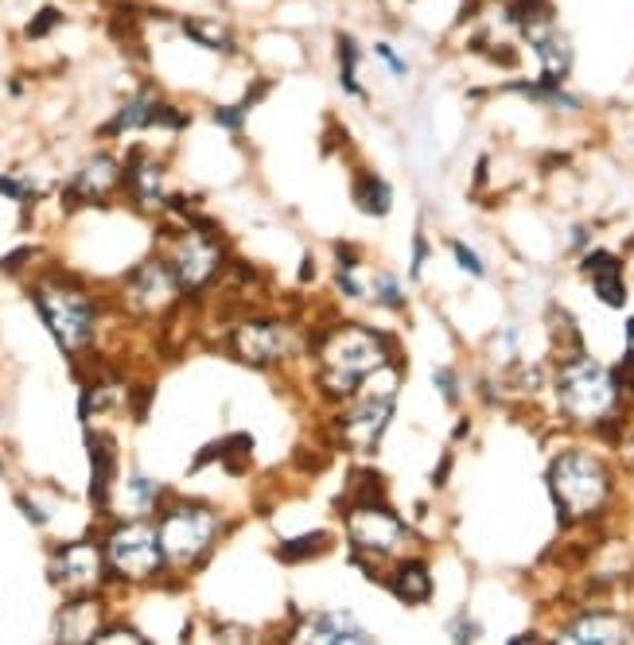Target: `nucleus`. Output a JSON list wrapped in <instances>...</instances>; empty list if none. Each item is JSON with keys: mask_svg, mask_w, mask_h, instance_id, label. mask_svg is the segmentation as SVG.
<instances>
[{"mask_svg": "<svg viewBox=\"0 0 634 645\" xmlns=\"http://www.w3.org/2000/svg\"><path fill=\"white\" fill-rule=\"evenodd\" d=\"M63 28V8L56 4H43L40 12L32 16V20L24 23V39H32V43H40V39H48L51 31Z\"/></svg>", "mask_w": 634, "mask_h": 645, "instance_id": "29", "label": "nucleus"}, {"mask_svg": "<svg viewBox=\"0 0 634 645\" xmlns=\"http://www.w3.org/2000/svg\"><path fill=\"white\" fill-rule=\"evenodd\" d=\"M125 191L141 210L168 206V163L152 155L149 148H133L125 160Z\"/></svg>", "mask_w": 634, "mask_h": 645, "instance_id": "14", "label": "nucleus"}, {"mask_svg": "<svg viewBox=\"0 0 634 645\" xmlns=\"http://www.w3.org/2000/svg\"><path fill=\"white\" fill-rule=\"evenodd\" d=\"M102 626H105V603H102V591H94V595H67V603L56 611L51 634L59 642H98Z\"/></svg>", "mask_w": 634, "mask_h": 645, "instance_id": "15", "label": "nucleus"}, {"mask_svg": "<svg viewBox=\"0 0 634 645\" xmlns=\"http://www.w3.org/2000/svg\"><path fill=\"white\" fill-rule=\"evenodd\" d=\"M304 350V334L296 326H289L284 319H265L253 315L242 319V323L230 326V354L238 362L253 365V370H273V365H284Z\"/></svg>", "mask_w": 634, "mask_h": 645, "instance_id": "10", "label": "nucleus"}, {"mask_svg": "<svg viewBox=\"0 0 634 645\" xmlns=\"http://www.w3.org/2000/svg\"><path fill=\"white\" fill-rule=\"evenodd\" d=\"M382 583L390 587V595L405 606H421L436 595V583H432V567L421 556H401L393 564H385Z\"/></svg>", "mask_w": 634, "mask_h": 645, "instance_id": "19", "label": "nucleus"}, {"mask_svg": "<svg viewBox=\"0 0 634 645\" xmlns=\"http://www.w3.org/2000/svg\"><path fill=\"white\" fill-rule=\"evenodd\" d=\"M164 261L172 264V272L180 276L183 295H199L227 272V249L219 238L203 230V222L195 218V225L168 233L164 241Z\"/></svg>", "mask_w": 634, "mask_h": 645, "instance_id": "9", "label": "nucleus"}, {"mask_svg": "<svg viewBox=\"0 0 634 645\" xmlns=\"http://www.w3.org/2000/svg\"><path fill=\"white\" fill-rule=\"evenodd\" d=\"M331 284L343 300H370L374 280H366V264L351 245H335V269H331Z\"/></svg>", "mask_w": 634, "mask_h": 645, "instance_id": "23", "label": "nucleus"}, {"mask_svg": "<svg viewBox=\"0 0 634 645\" xmlns=\"http://www.w3.org/2000/svg\"><path fill=\"white\" fill-rule=\"evenodd\" d=\"M183 36L195 47H203V51L238 54V31H234V23L222 20V16H188V20H183Z\"/></svg>", "mask_w": 634, "mask_h": 645, "instance_id": "21", "label": "nucleus"}, {"mask_svg": "<svg viewBox=\"0 0 634 645\" xmlns=\"http://www.w3.org/2000/svg\"><path fill=\"white\" fill-rule=\"evenodd\" d=\"M118 191H125V163L110 152H98L71 175V183H67V191H63V206L67 210L102 206V202H110Z\"/></svg>", "mask_w": 634, "mask_h": 645, "instance_id": "13", "label": "nucleus"}, {"mask_svg": "<svg viewBox=\"0 0 634 645\" xmlns=\"http://www.w3.org/2000/svg\"><path fill=\"white\" fill-rule=\"evenodd\" d=\"M397 370H382L374 381L359 389L351 401H343L346 409L335 420V435L351 455H374L378 443L385 440L393 424V412H397Z\"/></svg>", "mask_w": 634, "mask_h": 645, "instance_id": "7", "label": "nucleus"}, {"mask_svg": "<svg viewBox=\"0 0 634 645\" xmlns=\"http://www.w3.org/2000/svg\"><path fill=\"white\" fill-rule=\"evenodd\" d=\"M370 54H374V59L385 67V74H393V78H397V82H405V78L413 74V67H409V59L397 51V47L390 43V39H378V43L370 47Z\"/></svg>", "mask_w": 634, "mask_h": 645, "instance_id": "30", "label": "nucleus"}, {"mask_svg": "<svg viewBox=\"0 0 634 645\" xmlns=\"http://www.w3.org/2000/svg\"><path fill=\"white\" fill-rule=\"evenodd\" d=\"M432 385L440 389L444 404H460L463 401V381H460V373H455L452 365H436V370H432Z\"/></svg>", "mask_w": 634, "mask_h": 645, "instance_id": "33", "label": "nucleus"}, {"mask_svg": "<svg viewBox=\"0 0 634 645\" xmlns=\"http://www.w3.org/2000/svg\"><path fill=\"white\" fill-rule=\"evenodd\" d=\"M370 300L385 311H405V288L393 276L390 269H374V288H370Z\"/></svg>", "mask_w": 634, "mask_h": 645, "instance_id": "28", "label": "nucleus"}, {"mask_svg": "<svg viewBox=\"0 0 634 645\" xmlns=\"http://www.w3.org/2000/svg\"><path fill=\"white\" fill-rule=\"evenodd\" d=\"M102 552L110 564V580L118 583H157L168 572L160 528L152 517H113L102 536Z\"/></svg>", "mask_w": 634, "mask_h": 645, "instance_id": "8", "label": "nucleus"}, {"mask_svg": "<svg viewBox=\"0 0 634 645\" xmlns=\"http://www.w3.org/2000/svg\"><path fill=\"white\" fill-rule=\"evenodd\" d=\"M48 580L56 583L63 595H94L110 580V564H105L102 541H71L59 544L48 560Z\"/></svg>", "mask_w": 634, "mask_h": 645, "instance_id": "11", "label": "nucleus"}, {"mask_svg": "<svg viewBox=\"0 0 634 645\" xmlns=\"http://www.w3.org/2000/svg\"><path fill=\"white\" fill-rule=\"evenodd\" d=\"M447 253L455 256V264H460L467 276H475V280H483L486 276V264H483V256L475 253V249L467 245V241H460V238H452L447 241Z\"/></svg>", "mask_w": 634, "mask_h": 645, "instance_id": "32", "label": "nucleus"}, {"mask_svg": "<svg viewBox=\"0 0 634 645\" xmlns=\"http://www.w3.org/2000/svg\"><path fill=\"white\" fill-rule=\"evenodd\" d=\"M549 497L561 517V525H587L603 517L615 497V471L592 447H564L549 458Z\"/></svg>", "mask_w": 634, "mask_h": 645, "instance_id": "2", "label": "nucleus"}, {"mask_svg": "<svg viewBox=\"0 0 634 645\" xmlns=\"http://www.w3.org/2000/svg\"><path fill=\"white\" fill-rule=\"evenodd\" d=\"M0 194L12 202H32L36 199V187L20 175H0Z\"/></svg>", "mask_w": 634, "mask_h": 645, "instance_id": "36", "label": "nucleus"}, {"mask_svg": "<svg viewBox=\"0 0 634 645\" xmlns=\"http://www.w3.org/2000/svg\"><path fill=\"white\" fill-rule=\"evenodd\" d=\"M354 206L370 218H385L393 206V187L378 171H359L354 175Z\"/></svg>", "mask_w": 634, "mask_h": 645, "instance_id": "26", "label": "nucleus"}, {"mask_svg": "<svg viewBox=\"0 0 634 645\" xmlns=\"http://www.w3.org/2000/svg\"><path fill=\"white\" fill-rule=\"evenodd\" d=\"M191 124V113L172 101H157V117H152V129H168V132H180Z\"/></svg>", "mask_w": 634, "mask_h": 645, "instance_id": "34", "label": "nucleus"}, {"mask_svg": "<svg viewBox=\"0 0 634 645\" xmlns=\"http://www.w3.org/2000/svg\"><path fill=\"white\" fill-rule=\"evenodd\" d=\"M0 471H4V463H0Z\"/></svg>", "mask_w": 634, "mask_h": 645, "instance_id": "40", "label": "nucleus"}, {"mask_svg": "<svg viewBox=\"0 0 634 645\" xmlns=\"http://www.w3.org/2000/svg\"><path fill=\"white\" fill-rule=\"evenodd\" d=\"M393 339L370 323H331L312 342L315 381L335 404L351 401L366 381L393 365Z\"/></svg>", "mask_w": 634, "mask_h": 645, "instance_id": "1", "label": "nucleus"}, {"mask_svg": "<svg viewBox=\"0 0 634 645\" xmlns=\"http://www.w3.org/2000/svg\"><path fill=\"white\" fill-rule=\"evenodd\" d=\"M250 101H230V105H214L211 109V121L219 124V129H227V132H242L245 129V117H250Z\"/></svg>", "mask_w": 634, "mask_h": 645, "instance_id": "31", "label": "nucleus"}, {"mask_svg": "<svg viewBox=\"0 0 634 645\" xmlns=\"http://www.w3.org/2000/svg\"><path fill=\"white\" fill-rule=\"evenodd\" d=\"M331 541H335V536H331L328 528H315V533L292 536V541H281V548H276V560H284V564H308V560L328 556Z\"/></svg>", "mask_w": 634, "mask_h": 645, "instance_id": "27", "label": "nucleus"}, {"mask_svg": "<svg viewBox=\"0 0 634 645\" xmlns=\"http://www.w3.org/2000/svg\"><path fill=\"white\" fill-rule=\"evenodd\" d=\"M335 78H339V90L346 98H362L366 101V85H362V43L359 36L351 31H335Z\"/></svg>", "mask_w": 634, "mask_h": 645, "instance_id": "22", "label": "nucleus"}, {"mask_svg": "<svg viewBox=\"0 0 634 645\" xmlns=\"http://www.w3.org/2000/svg\"><path fill=\"white\" fill-rule=\"evenodd\" d=\"M424 256H429V241H424V233H416V238H413V264H409V276H413V280H421Z\"/></svg>", "mask_w": 634, "mask_h": 645, "instance_id": "37", "label": "nucleus"}, {"mask_svg": "<svg viewBox=\"0 0 634 645\" xmlns=\"http://www.w3.org/2000/svg\"><path fill=\"white\" fill-rule=\"evenodd\" d=\"M160 548H164L168 572H199L214 556L222 536V517L207 502L195 497H168L160 505Z\"/></svg>", "mask_w": 634, "mask_h": 645, "instance_id": "4", "label": "nucleus"}, {"mask_svg": "<svg viewBox=\"0 0 634 645\" xmlns=\"http://www.w3.org/2000/svg\"><path fill=\"white\" fill-rule=\"evenodd\" d=\"M32 303L56 346L67 357H79L98 339V300L71 276H48L32 284Z\"/></svg>", "mask_w": 634, "mask_h": 645, "instance_id": "5", "label": "nucleus"}, {"mask_svg": "<svg viewBox=\"0 0 634 645\" xmlns=\"http://www.w3.org/2000/svg\"><path fill=\"white\" fill-rule=\"evenodd\" d=\"M626 370H634V315L626 319V357H623Z\"/></svg>", "mask_w": 634, "mask_h": 645, "instance_id": "39", "label": "nucleus"}, {"mask_svg": "<svg viewBox=\"0 0 634 645\" xmlns=\"http://www.w3.org/2000/svg\"><path fill=\"white\" fill-rule=\"evenodd\" d=\"M121 502H125L121 517H152L164 505V486L157 478H149V474L133 471L125 478V486H121Z\"/></svg>", "mask_w": 634, "mask_h": 645, "instance_id": "24", "label": "nucleus"}, {"mask_svg": "<svg viewBox=\"0 0 634 645\" xmlns=\"http://www.w3.org/2000/svg\"><path fill=\"white\" fill-rule=\"evenodd\" d=\"M308 642H339V645H354V642H370V629L354 618L351 611H315L312 622L304 626Z\"/></svg>", "mask_w": 634, "mask_h": 645, "instance_id": "20", "label": "nucleus"}, {"mask_svg": "<svg viewBox=\"0 0 634 645\" xmlns=\"http://www.w3.org/2000/svg\"><path fill=\"white\" fill-rule=\"evenodd\" d=\"M90 447V505L98 513L113 510V486H118V443L113 435L87 432Z\"/></svg>", "mask_w": 634, "mask_h": 645, "instance_id": "18", "label": "nucleus"}, {"mask_svg": "<svg viewBox=\"0 0 634 645\" xmlns=\"http://www.w3.org/2000/svg\"><path fill=\"white\" fill-rule=\"evenodd\" d=\"M447 634H452L455 642H479V637H483V626H479L467 611H460L452 622H447Z\"/></svg>", "mask_w": 634, "mask_h": 645, "instance_id": "35", "label": "nucleus"}, {"mask_svg": "<svg viewBox=\"0 0 634 645\" xmlns=\"http://www.w3.org/2000/svg\"><path fill=\"white\" fill-rule=\"evenodd\" d=\"M157 101L149 90L133 93V98L125 101V105L118 109V113L110 117V121L102 124V137H125V132H141V129H152V117H157Z\"/></svg>", "mask_w": 634, "mask_h": 645, "instance_id": "25", "label": "nucleus"}, {"mask_svg": "<svg viewBox=\"0 0 634 645\" xmlns=\"http://www.w3.org/2000/svg\"><path fill=\"white\" fill-rule=\"evenodd\" d=\"M121 295H125V308L137 311V315H168L183 300V284L172 272V264L164 261V253H160L129 272Z\"/></svg>", "mask_w": 634, "mask_h": 645, "instance_id": "12", "label": "nucleus"}, {"mask_svg": "<svg viewBox=\"0 0 634 645\" xmlns=\"http://www.w3.org/2000/svg\"><path fill=\"white\" fill-rule=\"evenodd\" d=\"M553 396L572 427H600L611 424L623 409V381H618V370H607L600 357L580 346L556 362Z\"/></svg>", "mask_w": 634, "mask_h": 645, "instance_id": "3", "label": "nucleus"}, {"mask_svg": "<svg viewBox=\"0 0 634 645\" xmlns=\"http://www.w3.org/2000/svg\"><path fill=\"white\" fill-rule=\"evenodd\" d=\"M339 517H343V533L351 552L366 560H378V564H393V560L409 556L416 533L390 502L385 494L378 497H346L339 505Z\"/></svg>", "mask_w": 634, "mask_h": 645, "instance_id": "6", "label": "nucleus"}, {"mask_svg": "<svg viewBox=\"0 0 634 645\" xmlns=\"http://www.w3.org/2000/svg\"><path fill=\"white\" fill-rule=\"evenodd\" d=\"M580 272L592 284L595 300L611 311L626 308V272H623V256L611 253V249H592V253L580 256Z\"/></svg>", "mask_w": 634, "mask_h": 645, "instance_id": "17", "label": "nucleus"}, {"mask_svg": "<svg viewBox=\"0 0 634 645\" xmlns=\"http://www.w3.org/2000/svg\"><path fill=\"white\" fill-rule=\"evenodd\" d=\"M561 642H595V645H611V642H634V622L618 611H576L561 629H556Z\"/></svg>", "mask_w": 634, "mask_h": 645, "instance_id": "16", "label": "nucleus"}, {"mask_svg": "<svg viewBox=\"0 0 634 645\" xmlns=\"http://www.w3.org/2000/svg\"><path fill=\"white\" fill-rule=\"evenodd\" d=\"M17 505H20V510L28 513V521H32V525H48V513H43L40 505H36V502H32V497H28V494H17Z\"/></svg>", "mask_w": 634, "mask_h": 645, "instance_id": "38", "label": "nucleus"}]
</instances>
